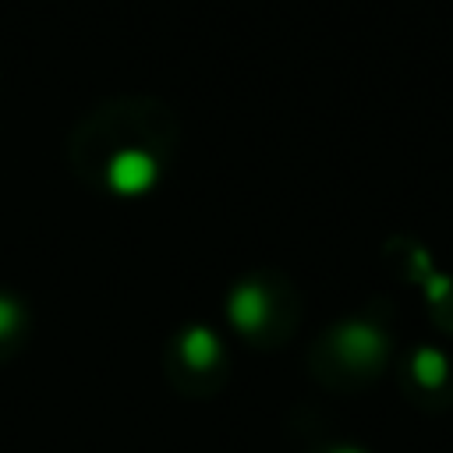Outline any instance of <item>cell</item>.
Returning a JSON list of instances; mask_svg holds the SVG:
<instances>
[{
	"label": "cell",
	"instance_id": "8",
	"mask_svg": "<svg viewBox=\"0 0 453 453\" xmlns=\"http://www.w3.org/2000/svg\"><path fill=\"white\" fill-rule=\"evenodd\" d=\"M336 453H361V449H336Z\"/></svg>",
	"mask_w": 453,
	"mask_h": 453
},
{
	"label": "cell",
	"instance_id": "4",
	"mask_svg": "<svg viewBox=\"0 0 453 453\" xmlns=\"http://www.w3.org/2000/svg\"><path fill=\"white\" fill-rule=\"evenodd\" d=\"M411 375L425 389H439L449 379V357L439 347H418L411 357Z\"/></svg>",
	"mask_w": 453,
	"mask_h": 453
},
{
	"label": "cell",
	"instance_id": "6",
	"mask_svg": "<svg viewBox=\"0 0 453 453\" xmlns=\"http://www.w3.org/2000/svg\"><path fill=\"white\" fill-rule=\"evenodd\" d=\"M449 290H453V280L446 273H435V269L425 273V294H428V301H446Z\"/></svg>",
	"mask_w": 453,
	"mask_h": 453
},
{
	"label": "cell",
	"instance_id": "3",
	"mask_svg": "<svg viewBox=\"0 0 453 453\" xmlns=\"http://www.w3.org/2000/svg\"><path fill=\"white\" fill-rule=\"evenodd\" d=\"M265 315H269V297H265V290H262L258 283H241V287L234 290V297H230V319H234L244 333H255V329H262Z\"/></svg>",
	"mask_w": 453,
	"mask_h": 453
},
{
	"label": "cell",
	"instance_id": "7",
	"mask_svg": "<svg viewBox=\"0 0 453 453\" xmlns=\"http://www.w3.org/2000/svg\"><path fill=\"white\" fill-rule=\"evenodd\" d=\"M18 322H21V308L0 294V336H11L18 329Z\"/></svg>",
	"mask_w": 453,
	"mask_h": 453
},
{
	"label": "cell",
	"instance_id": "2",
	"mask_svg": "<svg viewBox=\"0 0 453 453\" xmlns=\"http://www.w3.org/2000/svg\"><path fill=\"white\" fill-rule=\"evenodd\" d=\"M333 343H336V354L354 368H372L386 354V336L368 322H343Z\"/></svg>",
	"mask_w": 453,
	"mask_h": 453
},
{
	"label": "cell",
	"instance_id": "5",
	"mask_svg": "<svg viewBox=\"0 0 453 453\" xmlns=\"http://www.w3.org/2000/svg\"><path fill=\"white\" fill-rule=\"evenodd\" d=\"M180 347H184V357H188L191 365H198V368L216 357V336H212L209 329H188Z\"/></svg>",
	"mask_w": 453,
	"mask_h": 453
},
{
	"label": "cell",
	"instance_id": "1",
	"mask_svg": "<svg viewBox=\"0 0 453 453\" xmlns=\"http://www.w3.org/2000/svg\"><path fill=\"white\" fill-rule=\"evenodd\" d=\"M159 177L156 159L145 149H117L106 163V184L117 195H145Z\"/></svg>",
	"mask_w": 453,
	"mask_h": 453
}]
</instances>
